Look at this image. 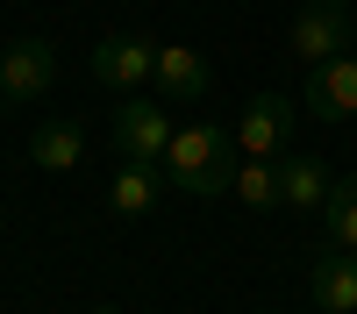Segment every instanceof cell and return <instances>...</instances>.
Instances as JSON below:
<instances>
[{
	"label": "cell",
	"instance_id": "cell-1",
	"mask_svg": "<svg viewBox=\"0 0 357 314\" xmlns=\"http://www.w3.org/2000/svg\"><path fill=\"white\" fill-rule=\"evenodd\" d=\"M357 43V15H350V0H301L293 8V29H286V50L301 57V65H329V57H343Z\"/></svg>",
	"mask_w": 357,
	"mask_h": 314
},
{
	"label": "cell",
	"instance_id": "cell-2",
	"mask_svg": "<svg viewBox=\"0 0 357 314\" xmlns=\"http://www.w3.org/2000/svg\"><path fill=\"white\" fill-rule=\"evenodd\" d=\"M107 136H114V150H122V164H165L178 122L165 114V100H122Z\"/></svg>",
	"mask_w": 357,
	"mask_h": 314
},
{
	"label": "cell",
	"instance_id": "cell-3",
	"mask_svg": "<svg viewBox=\"0 0 357 314\" xmlns=\"http://www.w3.org/2000/svg\"><path fill=\"white\" fill-rule=\"evenodd\" d=\"M229 143H236V129H222V122H186L172 136V150H165V186H178V193H193L200 186V171H215L222 157H229Z\"/></svg>",
	"mask_w": 357,
	"mask_h": 314
},
{
	"label": "cell",
	"instance_id": "cell-4",
	"mask_svg": "<svg viewBox=\"0 0 357 314\" xmlns=\"http://www.w3.org/2000/svg\"><path fill=\"white\" fill-rule=\"evenodd\" d=\"M301 107L314 114V122H329V129L357 114V43H350L343 57H329V65H314V72H307Z\"/></svg>",
	"mask_w": 357,
	"mask_h": 314
},
{
	"label": "cell",
	"instance_id": "cell-5",
	"mask_svg": "<svg viewBox=\"0 0 357 314\" xmlns=\"http://www.w3.org/2000/svg\"><path fill=\"white\" fill-rule=\"evenodd\" d=\"M93 72L100 86H114V93H136L143 79L158 72V43H143V36H122V29H114V36H100L93 43Z\"/></svg>",
	"mask_w": 357,
	"mask_h": 314
},
{
	"label": "cell",
	"instance_id": "cell-6",
	"mask_svg": "<svg viewBox=\"0 0 357 314\" xmlns=\"http://www.w3.org/2000/svg\"><path fill=\"white\" fill-rule=\"evenodd\" d=\"M293 143V100L286 93H257L243 107V122H236V150L243 157H279Z\"/></svg>",
	"mask_w": 357,
	"mask_h": 314
},
{
	"label": "cell",
	"instance_id": "cell-7",
	"mask_svg": "<svg viewBox=\"0 0 357 314\" xmlns=\"http://www.w3.org/2000/svg\"><path fill=\"white\" fill-rule=\"evenodd\" d=\"M0 86H8L15 100H36L57 86V50L43 36H15L8 50H0Z\"/></svg>",
	"mask_w": 357,
	"mask_h": 314
},
{
	"label": "cell",
	"instance_id": "cell-8",
	"mask_svg": "<svg viewBox=\"0 0 357 314\" xmlns=\"http://www.w3.org/2000/svg\"><path fill=\"white\" fill-rule=\"evenodd\" d=\"M307 293L321 314H357V250H321L314 257V272H307Z\"/></svg>",
	"mask_w": 357,
	"mask_h": 314
},
{
	"label": "cell",
	"instance_id": "cell-9",
	"mask_svg": "<svg viewBox=\"0 0 357 314\" xmlns=\"http://www.w3.org/2000/svg\"><path fill=\"white\" fill-rule=\"evenodd\" d=\"M151 86L165 100H200L207 86H215V72H207V57L193 50V43H158V72H151Z\"/></svg>",
	"mask_w": 357,
	"mask_h": 314
},
{
	"label": "cell",
	"instance_id": "cell-10",
	"mask_svg": "<svg viewBox=\"0 0 357 314\" xmlns=\"http://www.w3.org/2000/svg\"><path fill=\"white\" fill-rule=\"evenodd\" d=\"M329 164L321 157H279V207L293 214H314V207H329Z\"/></svg>",
	"mask_w": 357,
	"mask_h": 314
},
{
	"label": "cell",
	"instance_id": "cell-11",
	"mask_svg": "<svg viewBox=\"0 0 357 314\" xmlns=\"http://www.w3.org/2000/svg\"><path fill=\"white\" fill-rule=\"evenodd\" d=\"M79 157H86V129H79V122H43V129H29V164L72 171Z\"/></svg>",
	"mask_w": 357,
	"mask_h": 314
},
{
	"label": "cell",
	"instance_id": "cell-12",
	"mask_svg": "<svg viewBox=\"0 0 357 314\" xmlns=\"http://www.w3.org/2000/svg\"><path fill=\"white\" fill-rule=\"evenodd\" d=\"M158 193H165L158 164H122V171H114V186H107V207H114V214H151Z\"/></svg>",
	"mask_w": 357,
	"mask_h": 314
},
{
	"label": "cell",
	"instance_id": "cell-13",
	"mask_svg": "<svg viewBox=\"0 0 357 314\" xmlns=\"http://www.w3.org/2000/svg\"><path fill=\"white\" fill-rule=\"evenodd\" d=\"M236 200L243 207H279V157H243L236 164Z\"/></svg>",
	"mask_w": 357,
	"mask_h": 314
},
{
	"label": "cell",
	"instance_id": "cell-14",
	"mask_svg": "<svg viewBox=\"0 0 357 314\" xmlns=\"http://www.w3.org/2000/svg\"><path fill=\"white\" fill-rule=\"evenodd\" d=\"M321 221H329V243H336V250H357V171L329 186V207H321Z\"/></svg>",
	"mask_w": 357,
	"mask_h": 314
},
{
	"label": "cell",
	"instance_id": "cell-15",
	"mask_svg": "<svg viewBox=\"0 0 357 314\" xmlns=\"http://www.w3.org/2000/svg\"><path fill=\"white\" fill-rule=\"evenodd\" d=\"M8 107H15V93H8V86H0V122H8Z\"/></svg>",
	"mask_w": 357,
	"mask_h": 314
},
{
	"label": "cell",
	"instance_id": "cell-16",
	"mask_svg": "<svg viewBox=\"0 0 357 314\" xmlns=\"http://www.w3.org/2000/svg\"><path fill=\"white\" fill-rule=\"evenodd\" d=\"M93 314H122V307H107V300H100V307H93Z\"/></svg>",
	"mask_w": 357,
	"mask_h": 314
}]
</instances>
